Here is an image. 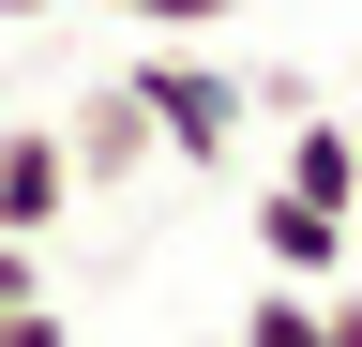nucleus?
<instances>
[{"mask_svg": "<svg viewBox=\"0 0 362 347\" xmlns=\"http://www.w3.org/2000/svg\"><path fill=\"white\" fill-rule=\"evenodd\" d=\"M121 91L151 106V151H166V166H226V151H242V106H257V91H242V61H211L197 30H181V46H166V30H136Z\"/></svg>", "mask_w": 362, "mask_h": 347, "instance_id": "obj_1", "label": "nucleus"}, {"mask_svg": "<svg viewBox=\"0 0 362 347\" xmlns=\"http://www.w3.org/2000/svg\"><path fill=\"white\" fill-rule=\"evenodd\" d=\"M61 166H76V196H121L136 166H166V151H151V106H136L121 76H90V91L61 106Z\"/></svg>", "mask_w": 362, "mask_h": 347, "instance_id": "obj_2", "label": "nucleus"}, {"mask_svg": "<svg viewBox=\"0 0 362 347\" xmlns=\"http://www.w3.org/2000/svg\"><path fill=\"white\" fill-rule=\"evenodd\" d=\"M257 257H272V287H332L347 257H362V211H317V196L272 182L257 196Z\"/></svg>", "mask_w": 362, "mask_h": 347, "instance_id": "obj_3", "label": "nucleus"}, {"mask_svg": "<svg viewBox=\"0 0 362 347\" xmlns=\"http://www.w3.org/2000/svg\"><path fill=\"white\" fill-rule=\"evenodd\" d=\"M76 211V166H61V121H0V227L16 242H45Z\"/></svg>", "mask_w": 362, "mask_h": 347, "instance_id": "obj_4", "label": "nucleus"}, {"mask_svg": "<svg viewBox=\"0 0 362 347\" xmlns=\"http://www.w3.org/2000/svg\"><path fill=\"white\" fill-rule=\"evenodd\" d=\"M287 196H317V211H362V121H287V166H272Z\"/></svg>", "mask_w": 362, "mask_h": 347, "instance_id": "obj_5", "label": "nucleus"}, {"mask_svg": "<svg viewBox=\"0 0 362 347\" xmlns=\"http://www.w3.org/2000/svg\"><path fill=\"white\" fill-rule=\"evenodd\" d=\"M226 347H317V287H257Z\"/></svg>", "mask_w": 362, "mask_h": 347, "instance_id": "obj_6", "label": "nucleus"}, {"mask_svg": "<svg viewBox=\"0 0 362 347\" xmlns=\"http://www.w3.org/2000/svg\"><path fill=\"white\" fill-rule=\"evenodd\" d=\"M106 16H121V30H166V46H181V30H226L242 0H106Z\"/></svg>", "mask_w": 362, "mask_h": 347, "instance_id": "obj_7", "label": "nucleus"}, {"mask_svg": "<svg viewBox=\"0 0 362 347\" xmlns=\"http://www.w3.org/2000/svg\"><path fill=\"white\" fill-rule=\"evenodd\" d=\"M0 347H76V332H61V302H0Z\"/></svg>", "mask_w": 362, "mask_h": 347, "instance_id": "obj_8", "label": "nucleus"}, {"mask_svg": "<svg viewBox=\"0 0 362 347\" xmlns=\"http://www.w3.org/2000/svg\"><path fill=\"white\" fill-rule=\"evenodd\" d=\"M0 302H45V242H16V227H0Z\"/></svg>", "mask_w": 362, "mask_h": 347, "instance_id": "obj_9", "label": "nucleus"}, {"mask_svg": "<svg viewBox=\"0 0 362 347\" xmlns=\"http://www.w3.org/2000/svg\"><path fill=\"white\" fill-rule=\"evenodd\" d=\"M0 16H61V0H0Z\"/></svg>", "mask_w": 362, "mask_h": 347, "instance_id": "obj_10", "label": "nucleus"}]
</instances>
